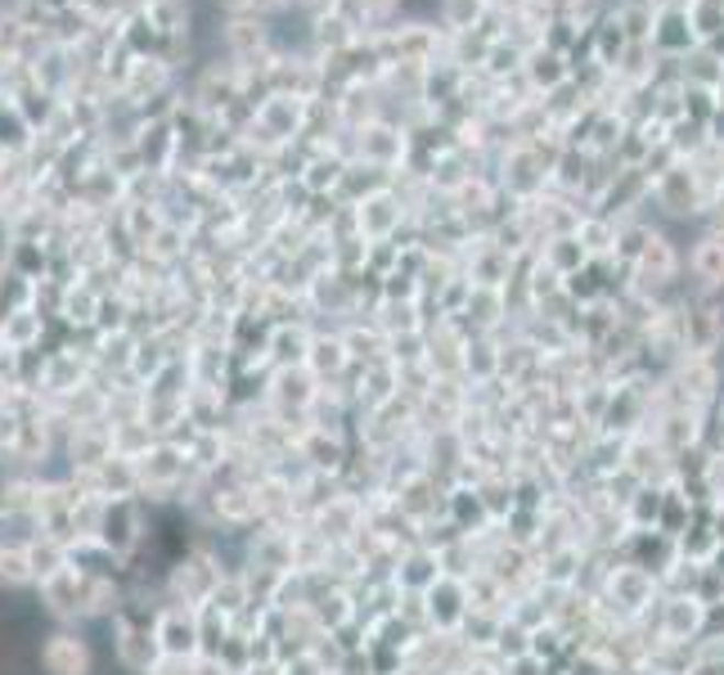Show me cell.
I'll list each match as a JSON object with an SVG mask.
<instances>
[{
    "label": "cell",
    "instance_id": "obj_9",
    "mask_svg": "<svg viewBox=\"0 0 724 675\" xmlns=\"http://www.w3.org/2000/svg\"><path fill=\"white\" fill-rule=\"evenodd\" d=\"M113 500L104 496H81L73 505V522H77V536H104V522H109Z\"/></svg>",
    "mask_w": 724,
    "mask_h": 675
},
{
    "label": "cell",
    "instance_id": "obj_1",
    "mask_svg": "<svg viewBox=\"0 0 724 675\" xmlns=\"http://www.w3.org/2000/svg\"><path fill=\"white\" fill-rule=\"evenodd\" d=\"M36 662H41V675H94V649L81 635V626H55V631H45Z\"/></svg>",
    "mask_w": 724,
    "mask_h": 675
},
{
    "label": "cell",
    "instance_id": "obj_14",
    "mask_svg": "<svg viewBox=\"0 0 724 675\" xmlns=\"http://www.w3.org/2000/svg\"><path fill=\"white\" fill-rule=\"evenodd\" d=\"M644 266H657V275H666V270H670V253H666V244H653V248L644 253Z\"/></svg>",
    "mask_w": 724,
    "mask_h": 675
},
{
    "label": "cell",
    "instance_id": "obj_5",
    "mask_svg": "<svg viewBox=\"0 0 724 675\" xmlns=\"http://www.w3.org/2000/svg\"><path fill=\"white\" fill-rule=\"evenodd\" d=\"M109 455H113V423L90 419V423H77L59 460H64V473H81V468H100Z\"/></svg>",
    "mask_w": 724,
    "mask_h": 675
},
{
    "label": "cell",
    "instance_id": "obj_4",
    "mask_svg": "<svg viewBox=\"0 0 724 675\" xmlns=\"http://www.w3.org/2000/svg\"><path fill=\"white\" fill-rule=\"evenodd\" d=\"M154 635L163 644L167 657H199L203 653V631H199V608H163L158 612V626H154Z\"/></svg>",
    "mask_w": 724,
    "mask_h": 675
},
{
    "label": "cell",
    "instance_id": "obj_7",
    "mask_svg": "<svg viewBox=\"0 0 724 675\" xmlns=\"http://www.w3.org/2000/svg\"><path fill=\"white\" fill-rule=\"evenodd\" d=\"M0 590H5V595H14V590H36V572H32L27 550L0 545Z\"/></svg>",
    "mask_w": 724,
    "mask_h": 675
},
{
    "label": "cell",
    "instance_id": "obj_8",
    "mask_svg": "<svg viewBox=\"0 0 724 675\" xmlns=\"http://www.w3.org/2000/svg\"><path fill=\"white\" fill-rule=\"evenodd\" d=\"M27 558H32L36 586H41L45 576H55V572H64V567H68V545H59V541H51V536H36V541L27 545Z\"/></svg>",
    "mask_w": 724,
    "mask_h": 675
},
{
    "label": "cell",
    "instance_id": "obj_15",
    "mask_svg": "<svg viewBox=\"0 0 724 675\" xmlns=\"http://www.w3.org/2000/svg\"><path fill=\"white\" fill-rule=\"evenodd\" d=\"M360 5H365V14H388L397 0H360Z\"/></svg>",
    "mask_w": 724,
    "mask_h": 675
},
{
    "label": "cell",
    "instance_id": "obj_3",
    "mask_svg": "<svg viewBox=\"0 0 724 675\" xmlns=\"http://www.w3.org/2000/svg\"><path fill=\"white\" fill-rule=\"evenodd\" d=\"M109 631H113V640H109L113 644V657H118V666L126 675H149L167 657L163 644H158V635H154V626H131V621L113 617Z\"/></svg>",
    "mask_w": 724,
    "mask_h": 675
},
{
    "label": "cell",
    "instance_id": "obj_10",
    "mask_svg": "<svg viewBox=\"0 0 724 675\" xmlns=\"http://www.w3.org/2000/svg\"><path fill=\"white\" fill-rule=\"evenodd\" d=\"M154 442H158V438H154V428L144 423V419H140V423H118V428H113V451L126 455V460H140Z\"/></svg>",
    "mask_w": 724,
    "mask_h": 675
},
{
    "label": "cell",
    "instance_id": "obj_2",
    "mask_svg": "<svg viewBox=\"0 0 724 675\" xmlns=\"http://www.w3.org/2000/svg\"><path fill=\"white\" fill-rule=\"evenodd\" d=\"M86 590H90V576L81 567H64L55 576H45L36 586V599H41V612L59 621V626H86Z\"/></svg>",
    "mask_w": 724,
    "mask_h": 675
},
{
    "label": "cell",
    "instance_id": "obj_11",
    "mask_svg": "<svg viewBox=\"0 0 724 675\" xmlns=\"http://www.w3.org/2000/svg\"><path fill=\"white\" fill-rule=\"evenodd\" d=\"M693 270L706 284H724V244L720 239H706V244L693 253Z\"/></svg>",
    "mask_w": 724,
    "mask_h": 675
},
{
    "label": "cell",
    "instance_id": "obj_6",
    "mask_svg": "<svg viewBox=\"0 0 724 675\" xmlns=\"http://www.w3.org/2000/svg\"><path fill=\"white\" fill-rule=\"evenodd\" d=\"M140 468V487H185V477L194 473V464H189V451L176 446V442H154L149 451H144L135 460Z\"/></svg>",
    "mask_w": 724,
    "mask_h": 675
},
{
    "label": "cell",
    "instance_id": "obj_12",
    "mask_svg": "<svg viewBox=\"0 0 724 675\" xmlns=\"http://www.w3.org/2000/svg\"><path fill=\"white\" fill-rule=\"evenodd\" d=\"M347 356H343V343H315L311 352H307V365H311V374H333L337 365H343Z\"/></svg>",
    "mask_w": 724,
    "mask_h": 675
},
{
    "label": "cell",
    "instance_id": "obj_13",
    "mask_svg": "<svg viewBox=\"0 0 724 675\" xmlns=\"http://www.w3.org/2000/svg\"><path fill=\"white\" fill-rule=\"evenodd\" d=\"M19 414H10L5 406H0V460H10V451H14V438H19Z\"/></svg>",
    "mask_w": 724,
    "mask_h": 675
}]
</instances>
